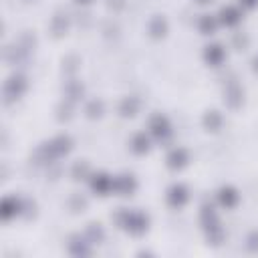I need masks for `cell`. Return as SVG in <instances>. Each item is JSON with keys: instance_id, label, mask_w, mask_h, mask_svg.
<instances>
[{"instance_id": "6da1fadb", "label": "cell", "mask_w": 258, "mask_h": 258, "mask_svg": "<svg viewBox=\"0 0 258 258\" xmlns=\"http://www.w3.org/2000/svg\"><path fill=\"white\" fill-rule=\"evenodd\" d=\"M115 220L121 228H125L129 234L133 236H139L147 230L149 226V218L143 214V212H129V210H121L115 214Z\"/></svg>"}, {"instance_id": "7a4b0ae2", "label": "cell", "mask_w": 258, "mask_h": 258, "mask_svg": "<svg viewBox=\"0 0 258 258\" xmlns=\"http://www.w3.org/2000/svg\"><path fill=\"white\" fill-rule=\"evenodd\" d=\"M71 147H73L71 137H67V135H58V137H54L52 141L44 143V145L38 149V155L42 157V161H48V163H50V161L62 157L64 153H69Z\"/></svg>"}, {"instance_id": "3957f363", "label": "cell", "mask_w": 258, "mask_h": 258, "mask_svg": "<svg viewBox=\"0 0 258 258\" xmlns=\"http://www.w3.org/2000/svg\"><path fill=\"white\" fill-rule=\"evenodd\" d=\"M202 226L206 230V236H208L210 244L218 246L224 240V230H222L220 220H218V216H216L212 206H204L202 208Z\"/></svg>"}, {"instance_id": "277c9868", "label": "cell", "mask_w": 258, "mask_h": 258, "mask_svg": "<svg viewBox=\"0 0 258 258\" xmlns=\"http://www.w3.org/2000/svg\"><path fill=\"white\" fill-rule=\"evenodd\" d=\"M26 91V79L22 75H12L6 83H4V101H16L22 93Z\"/></svg>"}, {"instance_id": "5b68a950", "label": "cell", "mask_w": 258, "mask_h": 258, "mask_svg": "<svg viewBox=\"0 0 258 258\" xmlns=\"http://www.w3.org/2000/svg\"><path fill=\"white\" fill-rule=\"evenodd\" d=\"M149 129H151V133H153L157 139H167V137L171 135L169 121H167L163 115H153L151 121H149Z\"/></svg>"}, {"instance_id": "8992f818", "label": "cell", "mask_w": 258, "mask_h": 258, "mask_svg": "<svg viewBox=\"0 0 258 258\" xmlns=\"http://www.w3.org/2000/svg\"><path fill=\"white\" fill-rule=\"evenodd\" d=\"M22 212V204L20 200H16L14 196H8L2 200V206H0V214L4 220H12L14 216H18Z\"/></svg>"}, {"instance_id": "52a82bcc", "label": "cell", "mask_w": 258, "mask_h": 258, "mask_svg": "<svg viewBox=\"0 0 258 258\" xmlns=\"http://www.w3.org/2000/svg\"><path fill=\"white\" fill-rule=\"evenodd\" d=\"M187 189L181 185V183H175V185H171L169 187V191H167V202H169V206H173V208H181L185 202H187Z\"/></svg>"}, {"instance_id": "ba28073f", "label": "cell", "mask_w": 258, "mask_h": 258, "mask_svg": "<svg viewBox=\"0 0 258 258\" xmlns=\"http://www.w3.org/2000/svg\"><path fill=\"white\" fill-rule=\"evenodd\" d=\"M91 187H93L97 194L107 196V194L113 189V179H111L109 175H105V173H97V175H93V179H91Z\"/></svg>"}, {"instance_id": "9c48e42d", "label": "cell", "mask_w": 258, "mask_h": 258, "mask_svg": "<svg viewBox=\"0 0 258 258\" xmlns=\"http://www.w3.org/2000/svg\"><path fill=\"white\" fill-rule=\"evenodd\" d=\"M113 189L119 196H129L135 189V179L131 175H119V177L113 179Z\"/></svg>"}, {"instance_id": "30bf717a", "label": "cell", "mask_w": 258, "mask_h": 258, "mask_svg": "<svg viewBox=\"0 0 258 258\" xmlns=\"http://www.w3.org/2000/svg\"><path fill=\"white\" fill-rule=\"evenodd\" d=\"M224 101H226V105H228L230 109H238V107L242 105V89H240L236 83H230V85L226 87V97H224Z\"/></svg>"}, {"instance_id": "8fae6325", "label": "cell", "mask_w": 258, "mask_h": 258, "mask_svg": "<svg viewBox=\"0 0 258 258\" xmlns=\"http://www.w3.org/2000/svg\"><path fill=\"white\" fill-rule=\"evenodd\" d=\"M185 163H187V151H185L183 147H175V149L169 151V155H167V165H169L171 169H181Z\"/></svg>"}, {"instance_id": "7c38bea8", "label": "cell", "mask_w": 258, "mask_h": 258, "mask_svg": "<svg viewBox=\"0 0 258 258\" xmlns=\"http://www.w3.org/2000/svg\"><path fill=\"white\" fill-rule=\"evenodd\" d=\"M224 56H226V52H224V48H222L220 44H210V46H206V50H204L206 62H210V64H214V67H218V64L224 60Z\"/></svg>"}, {"instance_id": "4fadbf2b", "label": "cell", "mask_w": 258, "mask_h": 258, "mask_svg": "<svg viewBox=\"0 0 258 258\" xmlns=\"http://www.w3.org/2000/svg\"><path fill=\"white\" fill-rule=\"evenodd\" d=\"M67 28H69V16L62 14V12H56V14L52 16V22H50L52 34L58 38V36H62V34L67 32Z\"/></svg>"}, {"instance_id": "5bb4252c", "label": "cell", "mask_w": 258, "mask_h": 258, "mask_svg": "<svg viewBox=\"0 0 258 258\" xmlns=\"http://www.w3.org/2000/svg\"><path fill=\"white\" fill-rule=\"evenodd\" d=\"M218 200H220V204L224 208H236L240 196H238V191L234 187H222L220 194H218Z\"/></svg>"}, {"instance_id": "9a60e30c", "label": "cell", "mask_w": 258, "mask_h": 258, "mask_svg": "<svg viewBox=\"0 0 258 258\" xmlns=\"http://www.w3.org/2000/svg\"><path fill=\"white\" fill-rule=\"evenodd\" d=\"M69 250H71V254H75V256H89V254H91L89 242H85L81 236H71Z\"/></svg>"}, {"instance_id": "2e32d148", "label": "cell", "mask_w": 258, "mask_h": 258, "mask_svg": "<svg viewBox=\"0 0 258 258\" xmlns=\"http://www.w3.org/2000/svg\"><path fill=\"white\" fill-rule=\"evenodd\" d=\"M240 18H242V14H240V10L234 8V6H226V8H222V12H220V20H222L226 26L238 24Z\"/></svg>"}, {"instance_id": "e0dca14e", "label": "cell", "mask_w": 258, "mask_h": 258, "mask_svg": "<svg viewBox=\"0 0 258 258\" xmlns=\"http://www.w3.org/2000/svg\"><path fill=\"white\" fill-rule=\"evenodd\" d=\"M165 32H167V22H165V18H163V16H153L151 22H149V34H151L153 38H161V36H165Z\"/></svg>"}, {"instance_id": "ac0fdd59", "label": "cell", "mask_w": 258, "mask_h": 258, "mask_svg": "<svg viewBox=\"0 0 258 258\" xmlns=\"http://www.w3.org/2000/svg\"><path fill=\"white\" fill-rule=\"evenodd\" d=\"M137 109H139V99L137 97H125L119 105V113L123 117H133L137 113Z\"/></svg>"}, {"instance_id": "d6986e66", "label": "cell", "mask_w": 258, "mask_h": 258, "mask_svg": "<svg viewBox=\"0 0 258 258\" xmlns=\"http://www.w3.org/2000/svg\"><path fill=\"white\" fill-rule=\"evenodd\" d=\"M131 149L135 153H145L149 149V139L145 133H135L133 135V141H131Z\"/></svg>"}, {"instance_id": "ffe728a7", "label": "cell", "mask_w": 258, "mask_h": 258, "mask_svg": "<svg viewBox=\"0 0 258 258\" xmlns=\"http://www.w3.org/2000/svg\"><path fill=\"white\" fill-rule=\"evenodd\" d=\"M220 125H222V117H220L218 111H210V113H206V117H204V127H206L208 131H218Z\"/></svg>"}, {"instance_id": "44dd1931", "label": "cell", "mask_w": 258, "mask_h": 258, "mask_svg": "<svg viewBox=\"0 0 258 258\" xmlns=\"http://www.w3.org/2000/svg\"><path fill=\"white\" fill-rule=\"evenodd\" d=\"M85 113H87V117H89V119H97V117H101V115H103V101H99V99L89 101V105H87Z\"/></svg>"}, {"instance_id": "7402d4cb", "label": "cell", "mask_w": 258, "mask_h": 258, "mask_svg": "<svg viewBox=\"0 0 258 258\" xmlns=\"http://www.w3.org/2000/svg\"><path fill=\"white\" fill-rule=\"evenodd\" d=\"M103 228L99 226V224H89V228H87V238L91 240V242H101L103 240Z\"/></svg>"}, {"instance_id": "603a6c76", "label": "cell", "mask_w": 258, "mask_h": 258, "mask_svg": "<svg viewBox=\"0 0 258 258\" xmlns=\"http://www.w3.org/2000/svg\"><path fill=\"white\" fill-rule=\"evenodd\" d=\"M200 30H202L204 34H212V32L216 30V18H214V16H202V20H200Z\"/></svg>"}, {"instance_id": "cb8c5ba5", "label": "cell", "mask_w": 258, "mask_h": 258, "mask_svg": "<svg viewBox=\"0 0 258 258\" xmlns=\"http://www.w3.org/2000/svg\"><path fill=\"white\" fill-rule=\"evenodd\" d=\"M67 95H69L71 99H79V97L83 95V85H81L79 81H71V83L67 85Z\"/></svg>"}, {"instance_id": "d4e9b609", "label": "cell", "mask_w": 258, "mask_h": 258, "mask_svg": "<svg viewBox=\"0 0 258 258\" xmlns=\"http://www.w3.org/2000/svg\"><path fill=\"white\" fill-rule=\"evenodd\" d=\"M87 171H89V167H87L85 161L75 163V167H73V177H75V179H83V177L87 175Z\"/></svg>"}, {"instance_id": "484cf974", "label": "cell", "mask_w": 258, "mask_h": 258, "mask_svg": "<svg viewBox=\"0 0 258 258\" xmlns=\"http://www.w3.org/2000/svg\"><path fill=\"white\" fill-rule=\"evenodd\" d=\"M246 246H248L250 252H258V230H254V232L248 234V238H246Z\"/></svg>"}, {"instance_id": "4316f807", "label": "cell", "mask_w": 258, "mask_h": 258, "mask_svg": "<svg viewBox=\"0 0 258 258\" xmlns=\"http://www.w3.org/2000/svg\"><path fill=\"white\" fill-rule=\"evenodd\" d=\"M58 121H67L71 117V103H60L58 105Z\"/></svg>"}, {"instance_id": "83f0119b", "label": "cell", "mask_w": 258, "mask_h": 258, "mask_svg": "<svg viewBox=\"0 0 258 258\" xmlns=\"http://www.w3.org/2000/svg\"><path fill=\"white\" fill-rule=\"evenodd\" d=\"M85 206H87L85 198H81V196H73V200H71V208H73L75 212H83Z\"/></svg>"}, {"instance_id": "f1b7e54d", "label": "cell", "mask_w": 258, "mask_h": 258, "mask_svg": "<svg viewBox=\"0 0 258 258\" xmlns=\"http://www.w3.org/2000/svg\"><path fill=\"white\" fill-rule=\"evenodd\" d=\"M107 6L111 10H115V12H119V10L125 8V0H107Z\"/></svg>"}, {"instance_id": "f546056e", "label": "cell", "mask_w": 258, "mask_h": 258, "mask_svg": "<svg viewBox=\"0 0 258 258\" xmlns=\"http://www.w3.org/2000/svg\"><path fill=\"white\" fill-rule=\"evenodd\" d=\"M234 44H236V48H240V50H242V48L248 44V38H246V36H242V34H236V36H234Z\"/></svg>"}, {"instance_id": "4dcf8cb0", "label": "cell", "mask_w": 258, "mask_h": 258, "mask_svg": "<svg viewBox=\"0 0 258 258\" xmlns=\"http://www.w3.org/2000/svg\"><path fill=\"white\" fill-rule=\"evenodd\" d=\"M75 62H77V58L75 56H69L67 58V71H75Z\"/></svg>"}, {"instance_id": "1f68e13d", "label": "cell", "mask_w": 258, "mask_h": 258, "mask_svg": "<svg viewBox=\"0 0 258 258\" xmlns=\"http://www.w3.org/2000/svg\"><path fill=\"white\" fill-rule=\"evenodd\" d=\"M242 2V6H246V8H254L256 4H258V0H240Z\"/></svg>"}, {"instance_id": "d6a6232c", "label": "cell", "mask_w": 258, "mask_h": 258, "mask_svg": "<svg viewBox=\"0 0 258 258\" xmlns=\"http://www.w3.org/2000/svg\"><path fill=\"white\" fill-rule=\"evenodd\" d=\"M252 69L258 73V56H254V60H252Z\"/></svg>"}, {"instance_id": "836d02e7", "label": "cell", "mask_w": 258, "mask_h": 258, "mask_svg": "<svg viewBox=\"0 0 258 258\" xmlns=\"http://www.w3.org/2000/svg\"><path fill=\"white\" fill-rule=\"evenodd\" d=\"M75 2H79V4H89L91 0H75Z\"/></svg>"}, {"instance_id": "e575fe53", "label": "cell", "mask_w": 258, "mask_h": 258, "mask_svg": "<svg viewBox=\"0 0 258 258\" xmlns=\"http://www.w3.org/2000/svg\"><path fill=\"white\" fill-rule=\"evenodd\" d=\"M198 2H200V4H208L210 0H198Z\"/></svg>"}]
</instances>
